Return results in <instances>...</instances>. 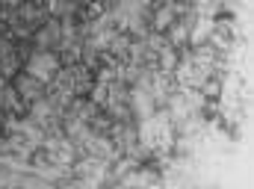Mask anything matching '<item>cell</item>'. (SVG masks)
<instances>
[{
	"label": "cell",
	"mask_w": 254,
	"mask_h": 189,
	"mask_svg": "<svg viewBox=\"0 0 254 189\" xmlns=\"http://www.w3.org/2000/svg\"><path fill=\"white\" fill-rule=\"evenodd\" d=\"M54 71H57V60H54L51 54H39V57L30 60V74L39 77V80H48Z\"/></svg>",
	"instance_id": "6da1fadb"
}]
</instances>
